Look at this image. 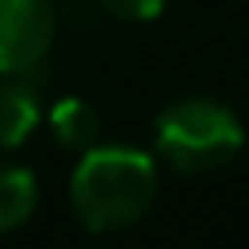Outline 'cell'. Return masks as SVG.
I'll list each match as a JSON object with an SVG mask.
<instances>
[{
  "mask_svg": "<svg viewBox=\"0 0 249 249\" xmlns=\"http://www.w3.org/2000/svg\"><path fill=\"white\" fill-rule=\"evenodd\" d=\"M158 196V166L137 145H91L71 175V212L96 237L133 229Z\"/></svg>",
  "mask_w": 249,
  "mask_h": 249,
  "instance_id": "6da1fadb",
  "label": "cell"
},
{
  "mask_svg": "<svg viewBox=\"0 0 249 249\" xmlns=\"http://www.w3.org/2000/svg\"><path fill=\"white\" fill-rule=\"evenodd\" d=\"M154 150L178 175H212L245 150V129L229 104L187 96L154 116Z\"/></svg>",
  "mask_w": 249,
  "mask_h": 249,
  "instance_id": "7a4b0ae2",
  "label": "cell"
},
{
  "mask_svg": "<svg viewBox=\"0 0 249 249\" xmlns=\"http://www.w3.org/2000/svg\"><path fill=\"white\" fill-rule=\"evenodd\" d=\"M54 46L50 0H0V71L34 75V67Z\"/></svg>",
  "mask_w": 249,
  "mask_h": 249,
  "instance_id": "3957f363",
  "label": "cell"
},
{
  "mask_svg": "<svg viewBox=\"0 0 249 249\" xmlns=\"http://www.w3.org/2000/svg\"><path fill=\"white\" fill-rule=\"evenodd\" d=\"M42 121V88L29 75L0 71V154L29 142V133Z\"/></svg>",
  "mask_w": 249,
  "mask_h": 249,
  "instance_id": "277c9868",
  "label": "cell"
},
{
  "mask_svg": "<svg viewBox=\"0 0 249 249\" xmlns=\"http://www.w3.org/2000/svg\"><path fill=\"white\" fill-rule=\"evenodd\" d=\"M50 133L62 150H75V154H88L91 145L100 142V112L91 100L83 96H67L50 108Z\"/></svg>",
  "mask_w": 249,
  "mask_h": 249,
  "instance_id": "5b68a950",
  "label": "cell"
},
{
  "mask_svg": "<svg viewBox=\"0 0 249 249\" xmlns=\"http://www.w3.org/2000/svg\"><path fill=\"white\" fill-rule=\"evenodd\" d=\"M37 208V178L25 166H0V232H13Z\"/></svg>",
  "mask_w": 249,
  "mask_h": 249,
  "instance_id": "8992f818",
  "label": "cell"
},
{
  "mask_svg": "<svg viewBox=\"0 0 249 249\" xmlns=\"http://www.w3.org/2000/svg\"><path fill=\"white\" fill-rule=\"evenodd\" d=\"M104 9L121 21H154L166 9V0H104Z\"/></svg>",
  "mask_w": 249,
  "mask_h": 249,
  "instance_id": "52a82bcc",
  "label": "cell"
}]
</instances>
